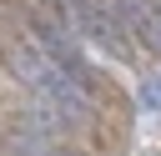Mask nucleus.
<instances>
[{
	"label": "nucleus",
	"mask_w": 161,
	"mask_h": 156,
	"mask_svg": "<svg viewBox=\"0 0 161 156\" xmlns=\"http://www.w3.org/2000/svg\"><path fill=\"white\" fill-rule=\"evenodd\" d=\"M141 106L146 111H161V75H146L141 81Z\"/></svg>",
	"instance_id": "3"
},
{
	"label": "nucleus",
	"mask_w": 161,
	"mask_h": 156,
	"mask_svg": "<svg viewBox=\"0 0 161 156\" xmlns=\"http://www.w3.org/2000/svg\"><path fill=\"white\" fill-rule=\"evenodd\" d=\"M116 15H121V25H126V35H136V40H151V45H156L161 5H151V0H116Z\"/></svg>",
	"instance_id": "2"
},
{
	"label": "nucleus",
	"mask_w": 161,
	"mask_h": 156,
	"mask_svg": "<svg viewBox=\"0 0 161 156\" xmlns=\"http://www.w3.org/2000/svg\"><path fill=\"white\" fill-rule=\"evenodd\" d=\"M5 65H10V75L30 91V101L45 106L55 121H86V116H91L86 81L70 75L40 40H10V45H5Z\"/></svg>",
	"instance_id": "1"
}]
</instances>
